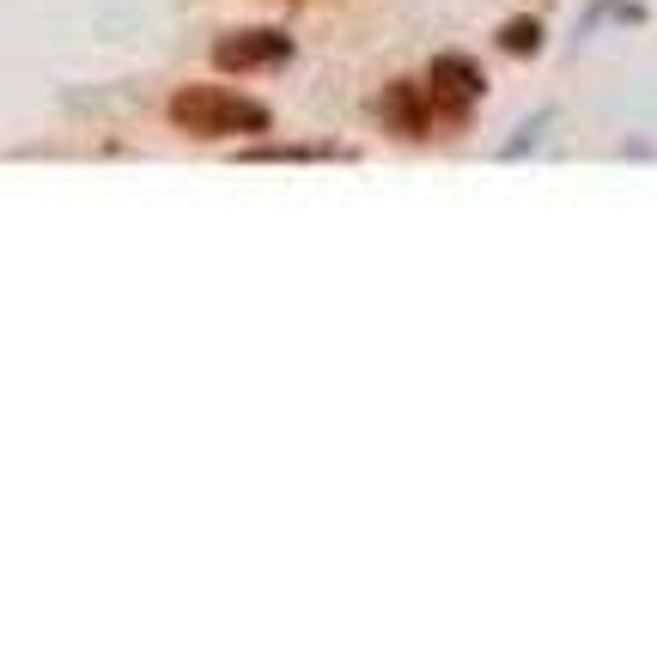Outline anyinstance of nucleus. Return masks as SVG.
Here are the masks:
<instances>
[{
	"mask_svg": "<svg viewBox=\"0 0 657 657\" xmlns=\"http://www.w3.org/2000/svg\"><path fill=\"white\" fill-rule=\"evenodd\" d=\"M171 116H177L189 134H256V128H268V110H262V104H244V98L213 92V86L177 92Z\"/></svg>",
	"mask_w": 657,
	"mask_h": 657,
	"instance_id": "1",
	"label": "nucleus"
},
{
	"mask_svg": "<svg viewBox=\"0 0 657 657\" xmlns=\"http://www.w3.org/2000/svg\"><path fill=\"white\" fill-rule=\"evenodd\" d=\"M213 61H219V67H232V73H244V67H268V61H286V37H280V31H250V37H238V43H219Z\"/></svg>",
	"mask_w": 657,
	"mask_h": 657,
	"instance_id": "2",
	"label": "nucleus"
}]
</instances>
